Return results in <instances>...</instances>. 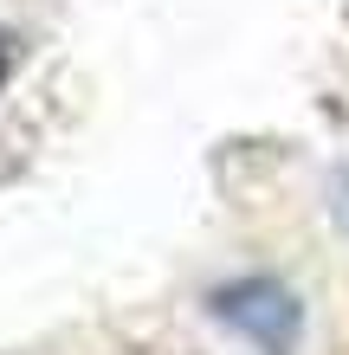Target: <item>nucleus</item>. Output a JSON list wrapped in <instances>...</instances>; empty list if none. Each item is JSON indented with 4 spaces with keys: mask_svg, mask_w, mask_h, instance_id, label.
Here are the masks:
<instances>
[{
    "mask_svg": "<svg viewBox=\"0 0 349 355\" xmlns=\"http://www.w3.org/2000/svg\"><path fill=\"white\" fill-rule=\"evenodd\" d=\"M220 310V323H233L246 343H259V349H272L284 355L298 336V297H284L278 284H265V278H246V284H227L214 297Z\"/></svg>",
    "mask_w": 349,
    "mask_h": 355,
    "instance_id": "obj_1",
    "label": "nucleus"
}]
</instances>
